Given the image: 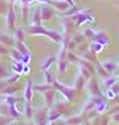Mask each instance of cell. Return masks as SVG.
<instances>
[{"label": "cell", "instance_id": "cell-1", "mask_svg": "<svg viewBox=\"0 0 119 125\" xmlns=\"http://www.w3.org/2000/svg\"><path fill=\"white\" fill-rule=\"evenodd\" d=\"M54 86H55V88L57 89V91H60L63 95L66 96L68 100H71L73 99V96H74V93H75V91L73 89V88H70V87H66L63 86L62 83H60L59 81H56V80H54Z\"/></svg>", "mask_w": 119, "mask_h": 125}, {"label": "cell", "instance_id": "cell-2", "mask_svg": "<svg viewBox=\"0 0 119 125\" xmlns=\"http://www.w3.org/2000/svg\"><path fill=\"white\" fill-rule=\"evenodd\" d=\"M47 119H48L47 110H42V111L37 112V115H36V123H37V125H45Z\"/></svg>", "mask_w": 119, "mask_h": 125}, {"label": "cell", "instance_id": "cell-3", "mask_svg": "<svg viewBox=\"0 0 119 125\" xmlns=\"http://www.w3.org/2000/svg\"><path fill=\"white\" fill-rule=\"evenodd\" d=\"M88 87H89V92H90L92 95H94V96L101 95V92H100V88H99V83H98L95 80H90Z\"/></svg>", "mask_w": 119, "mask_h": 125}, {"label": "cell", "instance_id": "cell-4", "mask_svg": "<svg viewBox=\"0 0 119 125\" xmlns=\"http://www.w3.org/2000/svg\"><path fill=\"white\" fill-rule=\"evenodd\" d=\"M61 115H62V113L60 112L59 110H50L48 112V120H50V122L57 120Z\"/></svg>", "mask_w": 119, "mask_h": 125}, {"label": "cell", "instance_id": "cell-5", "mask_svg": "<svg viewBox=\"0 0 119 125\" xmlns=\"http://www.w3.org/2000/svg\"><path fill=\"white\" fill-rule=\"evenodd\" d=\"M117 81H118V79H117V77L109 76V77H105V80H104L102 85H104V87H105L106 89H109V88H111V86H113Z\"/></svg>", "mask_w": 119, "mask_h": 125}, {"label": "cell", "instance_id": "cell-6", "mask_svg": "<svg viewBox=\"0 0 119 125\" xmlns=\"http://www.w3.org/2000/svg\"><path fill=\"white\" fill-rule=\"evenodd\" d=\"M33 88H32V85H31V82H28L26 83V87H25V92H24V96H25V99L30 101L31 99H32V93H33V91H32Z\"/></svg>", "mask_w": 119, "mask_h": 125}, {"label": "cell", "instance_id": "cell-7", "mask_svg": "<svg viewBox=\"0 0 119 125\" xmlns=\"http://www.w3.org/2000/svg\"><path fill=\"white\" fill-rule=\"evenodd\" d=\"M54 95H55V91L51 88L49 91L44 92V98H45V101L48 105H51L52 104V99H54Z\"/></svg>", "mask_w": 119, "mask_h": 125}, {"label": "cell", "instance_id": "cell-8", "mask_svg": "<svg viewBox=\"0 0 119 125\" xmlns=\"http://www.w3.org/2000/svg\"><path fill=\"white\" fill-rule=\"evenodd\" d=\"M54 6L60 11H66L69 7V4H68L67 1H57V2L54 4Z\"/></svg>", "mask_w": 119, "mask_h": 125}, {"label": "cell", "instance_id": "cell-9", "mask_svg": "<svg viewBox=\"0 0 119 125\" xmlns=\"http://www.w3.org/2000/svg\"><path fill=\"white\" fill-rule=\"evenodd\" d=\"M47 36H49L50 38L52 39V41H55V42H61V36H60L57 32H55V31H48L47 30V33H45Z\"/></svg>", "mask_w": 119, "mask_h": 125}, {"label": "cell", "instance_id": "cell-10", "mask_svg": "<svg viewBox=\"0 0 119 125\" xmlns=\"http://www.w3.org/2000/svg\"><path fill=\"white\" fill-rule=\"evenodd\" d=\"M102 67L105 68L109 73H112V72L116 69V64H114L112 61H106V62H104V63H102Z\"/></svg>", "mask_w": 119, "mask_h": 125}, {"label": "cell", "instance_id": "cell-11", "mask_svg": "<svg viewBox=\"0 0 119 125\" xmlns=\"http://www.w3.org/2000/svg\"><path fill=\"white\" fill-rule=\"evenodd\" d=\"M95 39H97V42L100 43V44H106V43L109 42V37H107L105 33H99L98 36H95Z\"/></svg>", "mask_w": 119, "mask_h": 125}, {"label": "cell", "instance_id": "cell-12", "mask_svg": "<svg viewBox=\"0 0 119 125\" xmlns=\"http://www.w3.org/2000/svg\"><path fill=\"white\" fill-rule=\"evenodd\" d=\"M83 85H85V77L82 76V75H79L76 82H75V88H76L78 91H80V89H82Z\"/></svg>", "mask_w": 119, "mask_h": 125}, {"label": "cell", "instance_id": "cell-13", "mask_svg": "<svg viewBox=\"0 0 119 125\" xmlns=\"http://www.w3.org/2000/svg\"><path fill=\"white\" fill-rule=\"evenodd\" d=\"M43 19H50L51 17H52V12H51V10L50 9H48V7H44L43 9V11H42V16H40Z\"/></svg>", "mask_w": 119, "mask_h": 125}, {"label": "cell", "instance_id": "cell-14", "mask_svg": "<svg viewBox=\"0 0 119 125\" xmlns=\"http://www.w3.org/2000/svg\"><path fill=\"white\" fill-rule=\"evenodd\" d=\"M35 89L38 91V92H43V93H44V92L51 89V86H50V85H36V86H35Z\"/></svg>", "mask_w": 119, "mask_h": 125}, {"label": "cell", "instance_id": "cell-15", "mask_svg": "<svg viewBox=\"0 0 119 125\" xmlns=\"http://www.w3.org/2000/svg\"><path fill=\"white\" fill-rule=\"evenodd\" d=\"M10 113H11V117H13L14 119H17V118L20 117V113L17 111V108H16L14 105H10Z\"/></svg>", "mask_w": 119, "mask_h": 125}, {"label": "cell", "instance_id": "cell-16", "mask_svg": "<svg viewBox=\"0 0 119 125\" xmlns=\"http://www.w3.org/2000/svg\"><path fill=\"white\" fill-rule=\"evenodd\" d=\"M80 70H81V75L85 77V80H88L89 77H90V74H92V73L89 72L87 68H85L83 66H81V67H80Z\"/></svg>", "mask_w": 119, "mask_h": 125}, {"label": "cell", "instance_id": "cell-17", "mask_svg": "<svg viewBox=\"0 0 119 125\" xmlns=\"http://www.w3.org/2000/svg\"><path fill=\"white\" fill-rule=\"evenodd\" d=\"M66 123L68 125H78L81 123V119H80V117H73V118H69Z\"/></svg>", "mask_w": 119, "mask_h": 125}, {"label": "cell", "instance_id": "cell-18", "mask_svg": "<svg viewBox=\"0 0 119 125\" xmlns=\"http://www.w3.org/2000/svg\"><path fill=\"white\" fill-rule=\"evenodd\" d=\"M54 61H55V57H54V56H49V57H48V60H47V61H45V62L42 64V68L45 70L47 68H49L50 66H51V63H52Z\"/></svg>", "mask_w": 119, "mask_h": 125}, {"label": "cell", "instance_id": "cell-19", "mask_svg": "<svg viewBox=\"0 0 119 125\" xmlns=\"http://www.w3.org/2000/svg\"><path fill=\"white\" fill-rule=\"evenodd\" d=\"M32 115H33V110H32V107L30 106L29 103H28V104L25 105V115H26L28 118H32Z\"/></svg>", "mask_w": 119, "mask_h": 125}, {"label": "cell", "instance_id": "cell-20", "mask_svg": "<svg viewBox=\"0 0 119 125\" xmlns=\"http://www.w3.org/2000/svg\"><path fill=\"white\" fill-rule=\"evenodd\" d=\"M98 73H99V74L104 77V79H105V77H109V72H107L105 68L102 67V66H98Z\"/></svg>", "mask_w": 119, "mask_h": 125}, {"label": "cell", "instance_id": "cell-21", "mask_svg": "<svg viewBox=\"0 0 119 125\" xmlns=\"http://www.w3.org/2000/svg\"><path fill=\"white\" fill-rule=\"evenodd\" d=\"M44 77H45V81H47L48 83H52V82H54V80H55L49 72H44Z\"/></svg>", "mask_w": 119, "mask_h": 125}, {"label": "cell", "instance_id": "cell-22", "mask_svg": "<svg viewBox=\"0 0 119 125\" xmlns=\"http://www.w3.org/2000/svg\"><path fill=\"white\" fill-rule=\"evenodd\" d=\"M81 62H82V66H83L85 68H87L90 73H94V68H93V66L90 64V62H89V63L87 62V61H81Z\"/></svg>", "mask_w": 119, "mask_h": 125}, {"label": "cell", "instance_id": "cell-23", "mask_svg": "<svg viewBox=\"0 0 119 125\" xmlns=\"http://www.w3.org/2000/svg\"><path fill=\"white\" fill-rule=\"evenodd\" d=\"M66 69H67V63H66V61H61L60 64H59V70L61 73H64Z\"/></svg>", "mask_w": 119, "mask_h": 125}, {"label": "cell", "instance_id": "cell-24", "mask_svg": "<svg viewBox=\"0 0 119 125\" xmlns=\"http://www.w3.org/2000/svg\"><path fill=\"white\" fill-rule=\"evenodd\" d=\"M101 45H102V44H100V43H98V42H97V43H94V44L92 45V48H93V52H98V51H100L101 48H102Z\"/></svg>", "mask_w": 119, "mask_h": 125}, {"label": "cell", "instance_id": "cell-25", "mask_svg": "<svg viewBox=\"0 0 119 125\" xmlns=\"http://www.w3.org/2000/svg\"><path fill=\"white\" fill-rule=\"evenodd\" d=\"M109 89H111L114 94H118L119 93V83L118 82H116V83H114L113 86H111V88H109Z\"/></svg>", "mask_w": 119, "mask_h": 125}, {"label": "cell", "instance_id": "cell-26", "mask_svg": "<svg viewBox=\"0 0 119 125\" xmlns=\"http://www.w3.org/2000/svg\"><path fill=\"white\" fill-rule=\"evenodd\" d=\"M68 58H69V61H71V62H78V61H79V57L75 56L73 52H69V54H68Z\"/></svg>", "mask_w": 119, "mask_h": 125}, {"label": "cell", "instance_id": "cell-27", "mask_svg": "<svg viewBox=\"0 0 119 125\" xmlns=\"http://www.w3.org/2000/svg\"><path fill=\"white\" fill-rule=\"evenodd\" d=\"M117 112H119V105L113 106V107L111 108V111H109V115H114V113H117Z\"/></svg>", "mask_w": 119, "mask_h": 125}, {"label": "cell", "instance_id": "cell-28", "mask_svg": "<svg viewBox=\"0 0 119 125\" xmlns=\"http://www.w3.org/2000/svg\"><path fill=\"white\" fill-rule=\"evenodd\" d=\"M85 35H86L87 37H94V31H93V30H90V29H88V30H86V31H85Z\"/></svg>", "mask_w": 119, "mask_h": 125}, {"label": "cell", "instance_id": "cell-29", "mask_svg": "<svg viewBox=\"0 0 119 125\" xmlns=\"http://www.w3.org/2000/svg\"><path fill=\"white\" fill-rule=\"evenodd\" d=\"M114 95H116V94H114L111 89H109V91L106 92V96H107L109 99H113V98H114Z\"/></svg>", "mask_w": 119, "mask_h": 125}, {"label": "cell", "instance_id": "cell-30", "mask_svg": "<svg viewBox=\"0 0 119 125\" xmlns=\"http://www.w3.org/2000/svg\"><path fill=\"white\" fill-rule=\"evenodd\" d=\"M6 101H7V104H10V105H14V103H16V99H14L13 96H9Z\"/></svg>", "mask_w": 119, "mask_h": 125}, {"label": "cell", "instance_id": "cell-31", "mask_svg": "<svg viewBox=\"0 0 119 125\" xmlns=\"http://www.w3.org/2000/svg\"><path fill=\"white\" fill-rule=\"evenodd\" d=\"M109 117H105V118L101 120V123H100V124L101 125H109Z\"/></svg>", "mask_w": 119, "mask_h": 125}, {"label": "cell", "instance_id": "cell-32", "mask_svg": "<svg viewBox=\"0 0 119 125\" xmlns=\"http://www.w3.org/2000/svg\"><path fill=\"white\" fill-rule=\"evenodd\" d=\"M13 18H14V16H13V12H12V11H10V17H9V23H10V26H12Z\"/></svg>", "mask_w": 119, "mask_h": 125}, {"label": "cell", "instance_id": "cell-33", "mask_svg": "<svg viewBox=\"0 0 119 125\" xmlns=\"http://www.w3.org/2000/svg\"><path fill=\"white\" fill-rule=\"evenodd\" d=\"M19 51H13V54H12V56L16 58V60H19L20 58V54H18Z\"/></svg>", "mask_w": 119, "mask_h": 125}, {"label": "cell", "instance_id": "cell-34", "mask_svg": "<svg viewBox=\"0 0 119 125\" xmlns=\"http://www.w3.org/2000/svg\"><path fill=\"white\" fill-rule=\"evenodd\" d=\"M113 120H114V122H119V112L113 115Z\"/></svg>", "mask_w": 119, "mask_h": 125}, {"label": "cell", "instance_id": "cell-35", "mask_svg": "<svg viewBox=\"0 0 119 125\" xmlns=\"http://www.w3.org/2000/svg\"><path fill=\"white\" fill-rule=\"evenodd\" d=\"M16 80H18V75H16V76H12L9 79V82H14Z\"/></svg>", "mask_w": 119, "mask_h": 125}, {"label": "cell", "instance_id": "cell-36", "mask_svg": "<svg viewBox=\"0 0 119 125\" xmlns=\"http://www.w3.org/2000/svg\"><path fill=\"white\" fill-rule=\"evenodd\" d=\"M17 36L19 37V41L23 39V35H21V30H18V32H17Z\"/></svg>", "mask_w": 119, "mask_h": 125}, {"label": "cell", "instance_id": "cell-37", "mask_svg": "<svg viewBox=\"0 0 119 125\" xmlns=\"http://www.w3.org/2000/svg\"><path fill=\"white\" fill-rule=\"evenodd\" d=\"M68 2H69V4H71V5H73V0H68Z\"/></svg>", "mask_w": 119, "mask_h": 125}, {"label": "cell", "instance_id": "cell-38", "mask_svg": "<svg viewBox=\"0 0 119 125\" xmlns=\"http://www.w3.org/2000/svg\"><path fill=\"white\" fill-rule=\"evenodd\" d=\"M59 125H68V124H67V123H66V124H64V123H60Z\"/></svg>", "mask_w": 119, "mask_h": 125}, {"label": "cell", "instance_id": "cell-39", "mask_svg": "<svg viewBox=\"0 0 119 125\" xmlns=\"http://www.w3.org/2000/svg\"><path fill=\"white\" fill-rule=\"evenodd\" d=\"M49 125H55V124H54V123H52V122H50V124Z\"/></svg>", "mask_w": 119, "mask_h": 125}, {"label": "cell", "instance_id": "cell-40", "mask_svg": "<svg viewBox=\"0 0 119 125\" xmlns=\"http://www.w3.org/2000/svg\"><path fill=\"white\" fill-rule=\"evenodd\" d=\"M118 5H119V1H118Z\"/></svg>", "mask_w": 119, "mask_h": 125}, {"label": "cell", "instance_id": "cell-41", "mask_svg": "<svg viewBox=\"0 0 119 125\" xmlns=\"http://www.w3.org/2000/svg\"><path fill=\"white\" fill-rule=\"evenodd\" d=\"M30 125H32V124H30Z\"/></svg>", "mask_w": 119, "mask_h": 125}]
</instances>
